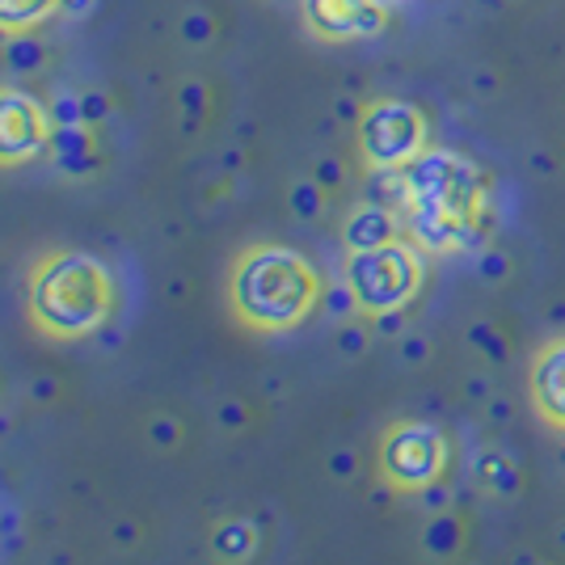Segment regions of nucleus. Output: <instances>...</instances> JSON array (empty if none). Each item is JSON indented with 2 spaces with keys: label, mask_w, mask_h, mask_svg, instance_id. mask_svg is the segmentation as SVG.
<instances>
[{
  "label": "nucleus",
  "mask_w": 565,
  "mask_h": 565,
  "mask_svg": "<svg viewBox=\"0 0 565 565\" xmlns=\"http://www.w3.org/2000/svg\"><path fill=\"white\" fill-rule=\"evenodd\" d=\"M405 228L426 254H477L494 228V182L451 148H426L405 166Z\"/></svg>",
  "instance_id": "f257e3e1"
},
{
  "label": "nucleus",
  "mask_w": 565,
  "mask_h": 565,
  "mask_svg": "<svg viewBox=\"0 0 565 565\" xmlns=\"http://www.w3.org/2000/svg\"><path fill=\"white\" fill-rule=\"evenodd\" d=\"M321 291L317 266L287 245H249L228 275L233 312L258 333L296 330L321 305Z\"/></svg>",
  "instance_id": "f03ea898"
},
{
  "label": "nucleus",
  "mask_w": 565,
  "mask_h": 565,
  "mask_svg": "<svg viewBox=\"0 0 565 565\" xmlns=\"http://www.w3.org/2000/svg\"><path fill=\"white\" fill-rule=\"evenodd\" d=\"M110 308H115L110 270L89 254L60 249L47 254L30 275V317L47 338L72 342L102 330Z\"/></svg>",
  "instance_id": "7ed1b4c3"
},
{
  "label": "nucleus",
  "mask_w": 565,
  "mask_h": 565,
  "mask_svg": "<svg viewBox=\"0 0 565 565\" xmlns=\"http://www.w3.org/2000/svg\"><path fill=\"white\" fill-rule=\"evenodd\" d=\"M342 279L351 287L354 305H359V317H376V312L405 308L423 291V279H426L423 249H418L414 241L397 236V241H388V245H380V249L347 254Z\"/></svg>",
  "instance_id": "20e7f679"
},
{
  "label": "nucleus",
  "mask_w": 565,
  "mask_h": 565,
  "mask_svg": "<svg viewBox=\"0 0 565 565\" xmlns=\"http://www.w3.org/2000/svg\"><path fill=\"white\" fill-rule=\"evenodd\" d=\"M354 143L367 169H405L430 148V122L414 102L372 97L354 122Z\"/></svg>",
  "instance_id": "39448f33"
},
{
  "label": "nucleus",
  "mask_w": 565,
  "mask_h": 565,
  "mask_svg": "<svg viewBox=\"0 0 565 565\" xmlns=\"http://www.w3.org/2000/svg\"><path fill=\"white\" fill-rule=\"evenodd\" d=\"M451 460L448 435L435 423H423V418H405V423H393L384 435H380V477L393 494H423L426 486L444 481Z\"/></svg>",
  "instance_id": "423d86ee"
},
{
  "label": "nucleus",
  "mask_w": 565,
  "mask_h": 565,
  "mask_svg": "<svg viewBox=\"0 0 565 565\" xmlns=\"http://www.w3.org/2000/svg\"><path fill=\"white\" fill-rule=\"evenodd\" d=\"M51 143V115L25 89H0V166H25Z\"/></svg>",
  "instance_id": "0eeeda50"
},
{
  "label": "nucleus",
  "mask_w": 565,
  "mask_h": 565,
  "mask_svg": "<svg viewBox=\"0 0 565 565\" xmlns=\"http://www.w3.org/2000/svg\"><path fill=\"white\" fill-rule=\"evenodd\" d=\"M305 25L326 43L376 39L388 25V0H300Z\"/></svg>",
  "instance_id": "6e6552de"
},
{
  "label": "nucleus",
  "mask_w": 565,
  "mask_h": 565,
  "mask_svg": "<svg viewBox=\"0 0 565 565\" xmlns=\"http://www.w3.org/2000/svg\"><path fill=\"white\" fill-rule=\"evenodd\" d=\"M527 388H532V405L544 418V426L565 430V338L536 351L532 372H527Z\"/></svg>",
  "instance_id": "1a4fd4ad"
},
{
  "label": "nucleus",
  "mask_w": 565,
  "mask_h": 565,
  "mask_svg": "<svg viewBox=\"0 0 565 565\" xmlns=\"http://www.w3.org/2000/svg\"><path fill=\"white\" fill-rule=\"evenodd\" d=\"M401 236V212L393 207H380V203H359L351 215H347V224H342V245H347V254H359V249H380V245H388V241H397Z\"/></svg>",
  "instance_id": "9d476101"
},
{
  "label": "nucleus",
  "mask_w": 565,
  "mask_h": 565,
  "mask_svg": "<svg viewBox=\"0 0 565 565\" xmlns=\"http://www.w3.org/2000/svg\"><path fill=\"white\" fill-rule=\"evenodd\" d=\"M47 152H51V161H55V169L68 173V178L94 173V166H97L94 127H85V122H76V127H51Z\"/></svg>",
  "instance_id": "9b49d317"
},
{
  "label": "nucleus",
  "mask_w": 565,
  "mask_h": 565,
  "mask_svg": "<svg viewBox=\"0 0 565 565\" xmlns=\"http://www.w3.org/2000/svg\"><path fill=\"white\" fill-rule=\"evenodd\" d=\"M472 481L490 498H502V502L519 498V490H523V472H519V465L502 448L472 451Z\"/></svg>",
  "instance_id": "f8f14e48"
},
{
  "label": "nucleus",
  "mask_w": 565,
  "mask_h": 565,
  "mask_svg": "<svg viewBox=\"0 0 565 565\" xmlns=\"http://www.w3.org/2000/svg\"><path fill=\"white\" fill-rule=\"evenodd\" d=\"M469 544V527L456 511H439V515H426L423 527V553L430 562H456Z\"/></svg>",
  "instance_id": "ddd939ff"
},
{
  "label": "nucleus",
  "mask_w": 565,
  "mask_h": 565,
  "mask_svg": "<svg viewBox=\"0 0 565 565\" xmlns=\"http://www.w3.org/2000/svg\"><path fill=\"white\" fill-rule=\"evenodd\" d=\"M212 548H215V557H220V562L241 565L258 553V532H254V523H249V519H224V523L215 527Z\"/></svg>",
  "instance_id": "4468645a"
},
{
  "label": "nucleus",
  "mask_w": 565,
  "mask_h": 565,
  "mask_svg": "<svg viewBox=\"0 0 565 565\" xmlns=\"http://www.w3.org/2000/svg\"><path fill=\"white\" fill-rule=\"evenodd\" d=\"M465 342H469L472 351L481 354L486 363H494V367H502V363H511V338L498 330L494 321H469V330H465Z\"/></svg>",
  "instance_id": "2eb2a0df"
},
{
  "label": "nucleus",
  "mask_w": 565,
  "mask_h": 565,
  "mask_svg": "<svg viewBox=\"0 0 565 565\" xmlns=\"http://www.w3.org/2000/svg\"><path fill=\"white\" fill-rule=\"evenodd\" d=\"M55 13V0H0V34H18Z\"/></svg>",
  "instance_id": "dca6fc26"
},
{
  "label": "nucleus",
  "mask_w": 565,
  "mask_h": 565,
  "mask_svg": "<svg viewBox=\"0 0 565 565\" xmlns=\"http://www.w3.org/2000/svg\"><path fill=\"white\" fill-rule=\"evenodd\" d=\"M43 60H47V47H43L39 34L18 30V34L4 39V64H9L13 72H39L43 68Z\"/></svg>",
  "instance_id": "f3484780"
},
{
  "label": "nucleus",
  "mask_w": 565,
  "mask_h": 565,
  "mask_svg": "<svg viewBox=\"0 0 565 565\" xmlns=\"http://www.w3.org/2000/svg\"><path fill=\"white\" fill-rule=\"evenodd\" d=\"M326 186L317 182V178H300V182H291V190H287V207H291V215L296 220H317V215L326 212Z\"/></svg>",
  "instance_id": "a211bd4d"
},
{
  "label": "nucleus",
  "mask_w": 565,
  "mask_h": 565,
  "mask_svg": "<svg viewBox=\"0 0 565 565\" xmlns=\"http://www.w3.org/2000/svg\"><path fill=\"white\" fill-rule=\"evenodd\" d=\"M511 254L507 249H498V245H486V249H477V258H472V275L486 282V287H502V282L511 279Z\"/></svg>",
  "instance_id": "6ab92c4d"
},
{
  "label": "nucleus",
  "mask_w": 565,
  "mask_h": 565,
  "mask_svg": "<svg viewBox=\"0 0 565 565\" xmlns=\"http://www.w3.org/2000/svg\"><path fill=\"white\" fill-rule=\"evenodd\" d=\"M372 338H376V333H372V326H367V321H342V326H338V351L347 354V359H359V354H367V347H372Z\"/></svg>",
  "instance_id": "aec40b11"
},
{
  "label": "nucleus",
  "mask_w": 565,
  "mask_h": 565,
  "mask_svg": "<svg viewBox=\"0 0 565 565\" xmlns=\"http://www.w3.org/2000/svg\"><path fill=\"white\" fill-rule=\"evenodd\" d=\"M47 115H51V127H76V122H85V115H81V94H55L47 102Z\"/></svg>",
  "instance_id": "412c9836"
},
{
  "label": "nucleus",
  "mask_w": 565,
  "mask_h": 565,
  "mask_svg": "<svg viewBox=\"0 0 565 565\" xmlns=\"http://www.w3.org/2000/svg\"><path fill=\"white\" fill-rule=\"evenodd\" d=\"M321 300H326V312H330V317H338V321H351V317H359V305H354L347 279L333 282L330 291H321Z\"/></svg>",
  "instance_id": "4be33fe9"
},
{
  "label": "nucleus",
  "mask_w": 565,
  "mask_h": 565,
  "mask_svg": "<svg viewBox=\"0 0 565 565\" xmlns=\"http://www.w3.org/2000/svg\"><path fill=\"white\" fill-rule=\"evenodd\" d=\"M397 351H401V363H409V367H423L426 359H430V338L426 333H401L397 338Z\"/></svg>",
  "instance_id": "5701e85b"
},
{
  "label": "nucleus",
  "mask_w": 565,
  "mask_h": 565,
  "mask_svg": "<svg viewBox=\"0 0 565 565\" xmlns=\"http://www.w3.org/2000/svg\"><path fill=\"white\" fill-rule=\"evenodd\" d=\"M212 34H215V22L207 18V13H186L182 18V39H186L190 47H203V43H212Z\"/></svg>",
  "instance_id": "b1692460"
},
{
  "label": "nucleus",
  "mask_w": 565,
  "mask_h": 565,
  "mask_svg": "<svg viewBox=\"0 0 565 565\" xmlns=\"http://www.w3.org/2000/svg\"><path fill=\"white\" fill-rule=\"evenodd\" d=\"M367 326L376 338H401V333H409V321H405V308H393V312H376V317H367Z\"/></svg>",
  "instance_id": "393cba45"
},
{
  "label": "nucleus",
  "mask_w": 565,
  "mask_h": 565,
  "mask_svg": "<svg viewBox=\"0 0 565 565\" xmlns=\"http://www.w3.org/2000/svg\"><path fill=\"white\" fill-rule=\"evenodd\" d=\"M312 178H317V182L326 186V194H330V190H338L342 182H347V169H342V161H338V157H321Z\"/></svg>",
  "instance_id": "a878e982"
},
{
  "label": "nucleus",
  "mask_w": 565,
  "mask_h": 565,
  "mask_svg": "<svg viewBox=\"0 0 565 565\" xmlns=\"http://www.w3.org/2000/svg\"><path fill=\"white\" fill-rule=\"evenodd\" d=\"M182 106H186V122L194 127L199 115H203V106H207V89H203L199 81H186V85H182Z\"/></svg>",
  "instance_id": "bb28decb"
},
{
  "label": "nucleus",
  "mask_w": 565,
  "mask_h": 565,
  "mask_svg": "<svg viewBox=\"0 0 565 565\" xmlns=\"http://www.w3.org/2000/svg\"><path fill=\"white\" fill-rule=\"evenodd\" d=\"M423 507H426V515H439V511H451V490L444 486V481H435V486H426L423 494Z\"/></svg>",
  "instance_id": "cd10ccee"
},
{
  "label": "nucleus",
  "mask_w": 565,
  "mask_h": 565,
  "mask_svg": "<svg viewBox=\"0 0 565 565\" xmlns=\"http://www.w3.org/2000/svg\"><path fill=\"white\" fill-rule=\"evenodd\" d=\"M215 423L224 426V430H241V426L249 423V409H245L241 401H224V405L215 409Z\"/></svg>",
  "instance_id": "c85d7f7f"
},
{
  "label": "nucleus",
  "mask_w": 565,
  "mask_h": 565,
  "mask_svg": "<svg viewBox=\"0 0 565 565\" xmlns=\"http://www.w3.org/2000/svg\"><path fill=\"white\" fill-rule=\"evenodd\" d=\"M81 115H85L89 127H97V122H106V115H110V102L102 94H81Z\"/></svg>",
  "instance_id": "c756f323"
},
{
  "label": "nucleus",
  "mask_w": 565,
  "mask_h": 565,
  "mask_svg": "<svg viewBox=\"0 0 565 565\" xmlns=\"http://www.w3.org/2000/svg\"><path fill=\"white\" fill-rule=\"evenodd\" d=\"M465 397L477 401V405H490V397H494V384H490V376H469V380H465Z\"/></svg>",
  "instance_id": "7c9ffc66"
},
{
  "label": "nucleus",
  "mask_w": 565,
  "mask_h": 565,
  "mask_svg": "<svg viewBox=\"0 0 565 565\" xmlns=\"http://www.w3.org/2000/svg\"><path fill=\"white\" fill-rule=\"evenodd\" d=\"M148 435H152L161 448H173V439H178V426H173L166 414H161V418H152V423H148Z\"/></svg>",
  "instance_id": "2f4dec72"
},
{
  "label": "nucleus",
  "mask_w": 565,
  "mask_h": 565,
  "mask_svg": "<svg viewBox=\"0 0 565 565\" xmlns=\"http://www.w3.org/2000/svg\"><path fill=\"white\" fill-rule=\"evenodd\" d=\"M330 472L338 477V481H347V477H354V451H333Z\"/></svg>",
  "instance_id": "473e14b6"
},
{
  "label": "nucleus",
  "mask_w": 565,
  "mask_h": 565,
  "mask_svg": "<svg viewBox=\"0 0 565 565\" xmlns=\"http://www.w3.org/2000/svg\"><path fill=\"white\" fill-rule=\"evenodd\" d=\"M333 115L342 118V122H359V115H363V102H354V97H338Z\"/></svg>",
  "instance_id": "72a5a7b5"
},
{
  "label": "nucleus",
  "mask_w": 565,
  "mask_h": 565,
  "mask_svg": "<svg viewBox=\"0 0 565 565\" xmlns=\"http://www.w3.org/2000/svg\"><path fill=\"white\" fill-rule=\"evenodd\" d=\"M94 9V0H55V13H64V18H85Z\"/></svg>",
  "instance_id": "f704fd0d"
},
{
  "label": "nucleus",
  "mask_w": 565,
  "mask_h": 565,
  "mask_svg": "<svg viewBox=\"0 0 565 565\" xmlns=\"http://www.w3.org/2000/svg\"><path fill=\"white\" fill-rule=\"evenodd\" d=\"M486 409H490V418H494V423H507V414H511V405L498 397V393L490 397V405H486Z\"/></svg>",
  "instance_id": "c9c22d12"
},
{
  "label": "nucleus",
  "mask_w": 565,
  "mask_h": 565,
  "mask_svg": "<svg viewBox=\"0 0 565 565\" xmlns=\"http://www.w3.org/2000/svg\"><path fill=\"white\" fill-rule=\"evenodd\" d=\"M515 565H548L541 557V553H527V548H523V553H515Z\"/></svg>",
  "instance_id": "e433bc0d"
},
{
  "label": "nucleus",
  "mask_w": 565,
  "mask_h": 565,
  "mask_svg": "<svg viewBox=\"0 0 565 565\" xmlns=\"http://www.w3.org/2000/svg\"><path fill=\"white\" fill-rule=\"evenodd\" d=\"M532 166H536V173H553V157H544V152H532Z\"/></svg>",
  "instance_id": "4c0bfd02"
},
{
  "label": "nucleus",
  "mask_w": 565,
  "mask_h": 565,
  "mask_svg": "<svg viewBox=\"0 0 565 565\" xmlns=\"http://www.w3.org/2000/svg\"><path fill=\"white\" fill-rule=\"evenodd\" d=\"M557 544H562V553H565V523L557 527Z\"/></svg>",
  "instance_id": "58836bf2"
},
{
  "label": "nucleus",
  "mask_w": 565,
  "mask_h": 565,
  "mask_svg": "<svg viewBox=\"0 0 565 565\" xmlns=\"http://www.w3.org/2000/svg\"><path fill=\"white\" fill-rule=\"evenodd\" d=\"M562 469H565V430H562Z\"/></svg>",
  "instance_id": "ea45409f"
},
{
  "label": "nucleus",
  "mask_w": 565,
  "mask_h": 565,
  "mask_svg": "<svg viewBox=\"0 0 565 565\" xmlns=\"http://www.w3.org/2000/svg\"><path fill=\"white\" fill-rule=\"evenodd\" d=\"M494 4H515V0H494Z\"/></svg>",
  "instance_id": "a19ab883"
},
{
  "label": "nucleus",
  "mask_w": 565,
  "mask_h": 565,
  "mask_svg": "<svg viewBox=\"0 0 565 565\" xmlns=\"http://www.w3.org/2000/svg\"><path fill=\"white\" fill-rule=\"evenodd\" d=\"M460 565H477V562H460Z\"/></svg>",
  "instance_id": "79ce46f5"
}]
</instances>
